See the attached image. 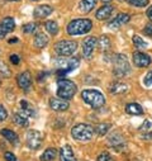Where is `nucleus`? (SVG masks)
Masks as SVG:
<instances>
[{
	"label": "nucleus",
	"instance_id": "nucleus-43",
	"mask_svg": "<svg viewBox=\"0 0 152 161\" xmlns=\"http://www.w3.org/2000/svg\"><path fill=\"white\" fill-rule=\"evenodd\" d=\"M18 42H19V39H18L17 37H15V38H10L9 41H8V43H9V45H13V43H18Z\"/></svg>",
	"mask_w": 152,
	"mask_h": 161
},
{
	"label": "nucleus",
	"instance_id": "nucleus-10",
	"mask_svg": "<svg viewBox=\"0 0 152 161\" xmlns=\"http://www.w3.org/2000/svg\"><path fill=\"white\" fill-rule=\"evenodd\" d=\"M151 57L147 53H143V52H134L133 53V64L137 66V67H147L151 65Z\"/></svg>",
	"mask_w": 152,
	"mask_h": 161
},
{
	"label": "nucleus",
	"instance_id": "nucleus-15",
	"mask_svg": "<svg viewBox=\"0 0 152 161\" xmlns=\"http://www.w3.org/2000/svg\"><path fill=\"white\" fill-rule=\"evenodd\" d=\"M113 10H114V8H113L111 5L105 4V5H103L99 10H96L95 17H96V19H98V20H105V19H108V18L111 15Z\"/></svg>",
	"mask_w": 152,
	"mask_h": 161
},
{
	"label": "nucleus",
	"instance_id": "nucleus-9",
	"mask_svg": "<svg viewBox=\"0 0 152 161\" xmlns=\"http://www.w3.org/2000/svg\"><path fill=\"white\" fill-rule=\"evenodd\" d=\"M32 81H33V79H32V75H30L29 71H23L22 74H19V75L17 76L18 86H19L22 90H24V92L29 90V88H30V85H32Z\"/></svg>",
	"mask_w": 152,
	"mask_h": 161
},
{
	"label": "nucleus",
	"instance_id": "nucleus-35",
	"mask_svg": "<svg viewBox=\"0 0 152 161\" xmlns=\"http://www.w3.org/2000/svg\"><path fill=\"white\" fill-rule=\"evenodd\" d=\"M7 118H8V112L2 104H0V123H3Z\"/></svg>",
	"mask_w": 152,
	"mask_h": 161
},
{
	"label": "nucleus",
	"instance_id": "nucleus-2",
	"mask_svg": "<svg viewBox=\"0 0 152 161\" xmlns=\"http://www.w3.org/2000/svg\"><path fill=\"white\" fill-rule=\"evenodd\" d=\"M78 86L73 81L66 79V77H60L57 80V97L65 100H70L71 98H73Z\"/></svg>",
	"mask_w": 152,
	"mask_h": 161
},
{
	"label": "nucleus",
	"instance_id": "nucleus-16",
	"mask_svg": "<svg viewBox=\"0 0 152 161\" xmlns=\"http://www.w3.org/2000/svg\"><path fill=\"white\" fill-rule=\"evenodd\" d=\"M60 161H78L73 155V151L71 148V146L66 145L61 148L60 151Z\"/></svg>",
	"mask_w": 152,
	"mask_h": 161
},
{
	"label": "nucleus",
	"instance_id": "nucleus-6",
	"mask_svg": "<svg viewBox=\"0 0 152 161\" xmlns=\"http://www.w3.org/2000/svg\"><path fill=\"white\" fill-rule=\"evenodd\" d=\"M76 50H78V42L68 41V39H62L55 45V51L61 57H68L72 56Z\"/></svg>",
	"mask_w": 152,
	"mask_h": 161
},
{
	"label": "nucleus",
	"instance_id": "nucleus-22",
	"mask_svg": "<svg viewBox=\"0 0 152 161\" xmlns=\"http://www.w3.org/2000/svg\"><path fill=\"white\" fill-rule=\"evenodd\" d=\"M126 112L131 115H141L143 114V108L137 103H129L126 105Z\"/></svg>",
	"mask_w": 152,
	"mask_h": 161
},
{
	"label": "nucleus",
	"instance_id": "nucleus-37",
	"mask_svg": "<svg viewBox=\"0 0 152 161\" xmlns=\"http://www.w3.org/2000/svg\"><path fill=\"white\" fill-rule=\"evenodd\" d=\"M4 158H5V161H18L15 155L13 152H9V151L4 152Z\"/></svg>",
	"mask_w": 152,
	"mask_h": 161
},
{
	"label": "nucleus",
	"instance_id": "nucleus-41",
	"mask_svg": "<svg viewBox=\"0 0 152 161\" xmlns=\"http://www.w3.org/2000/svg\"><path fill=\"white\" fill-rule=\"evenodd\" d=\"M142 140H152V132H147L142 135Z\"/></svg>",
	"mask_w": 152,
	"mask_h": 161
},
{
	"label": "nucleus",
	"instance_id": "nucleus-27",
	"mask_svg": "<svg viewBox=\"0 0 152 161\" xmlns=\"http://www.w3.org/2000/svg\"><path fill=\"white\" fill-rule=\"evenodd\" d=\"M45 28H46V31H47L50 34H52V36H56V34L58 33V24H57L55 20H47V22L45 23Z\"/></svg>",
	"mask_w": 152,
	"mask_h": 161
},
{
	"label": "nucleus",
	"instance_id": "nucleus-39",
	"mask_svg": "<svg viewBox=\"0 0 152 161\" xmlns=\"http://www.w3.org/2000/svg\"><path fill=\"white\" fill-rule=\"evenodd\" d=\"M9 61H10L13 65H19V64H20V57H19L18 55H10Z\"/></svg>",
	"mask_w": 152,
	"mask_h": 161
},
{
	"label": "nucleus",
	"instance_id": "nucleus-24",
	"mask_svg": "<svg viewBox=\"0 0 152 161\" xmlns=\"http://www.w3.org/2000/svg\"><path fill=\"white\" fill-rule=\"evenodd\" d=\"M20 107H22V112L28 117H34L35 115V110L34 108L27 102V100H20Z\"/></svg>",
	"mask_w": 152,
	"mask_h": 161
},
{
	"label": "nucleus",
	"instance_id": "nucleus-13",
	"mask_svg": "<svg viewBox=\"0 0 152 161\" xmlns=\"http://www.w3.org/2000/svg\"><path fill=\"white\" fill-rule=\"evenodd\" d=\"M53 13V8L50 5H38L34 12H33V17L37 19H43L47 18L48 15H51Z\"/></svg>",
	"mask_w": 152,
	"mask_h": 161
},
{
	"label": "nucleus",
	"instance_id": "nucleus-8",
	"mask_svg": "<svg viewBox=\"0 0 152 161\" xmlns=\"http://www.w3.org/2000/svg\"><path fill=\"white\" fill-rule=\"evenodd\" d=\"M98 46V38L96 37H88L83 42V55L85 58L90 60L94 55V51Z\"/></svg>",
	"mask_w": 152,
	"mask_h": 161
},
{
	"label": "nucleus",
	"instance_id": "nucleus-17",
	"mask_svg": "<svg viewBox=\"0 0 152 161\" xmlns=\"http://www.w3.org/2000/svg\"><path fill=\"white\" fill-rule=\"evenodd\" d=\"M0 135H2L8 142H10L12 145H18V142H19L18 135L14 131L9 130V128H3L2 131H0Z\"/></svg>",
	"mask_w": 152,
	"mask_h": 161
},
{
	"label": "nucleus",
	"instance_id": "nucleus-44",
	"mask_svg": "<svg viewBox=\"0 0 152 161\" xmlns=\"http://www.w3.org/2000/svg\"><path fill=\"white\" fill-rule=\"evenodd\" d=\"M101 2H103L104 4H109V3L111 2V0H101Z\"/></svg>",
	"mask_w": 152,
	"mask_h": 161
},
{
	"label": "nucleus",
	"instance_id": "nucleus-47",
	"mask_svg": "<svg viewBox=\"0 0 152 161\" xmlns=\"http://www.w3.org/2000/svg\"><path fill=\"white\" fill-rule=\"evenodd\" d=\"M33 2H35V0H33Z\"/></svg>",
	"mask_w": 152,
	"mask_h": 161
},
{
	"label": "nucleus",
	"instance_id": "nucleus-31",
	"mask_svg": "<svg viewBox=\"0 0 152 161\" xmlns=\"http://www.w3.org/2000/svg\"><path fill=\"white\" fill-rule=\"evenodd\" d=\"M38 28V25H37V23H27V24H24L23 27H22V29H23V32L24 33H27V34H29V33H33L35 29Z\"/></svg>",
	"mask_w": 152,
	"mask_h": 161
},
{
	"label": "nucleus",
	"instance_id": "nucleus-45",
	"mask_svg": "<svg viewBox=\"0 0 152 161\" xmlns=\"http://www.w3.org/2000/svg\"><path fill=\"white\" fill-rule=\"evenodd\" d=\"M7 2H19V0H7Z\"/></svg>",
	"mask_w": 152,
	"mask_h": 161
},
{
	"label": "nucleus",
	"instance_id": "nucleus-11",
	"mask_svg": "<svg viewBox=\"0 0 152 161\" xmlns=\"http://www.w3.org/2000/svg\"><path fill=\"white\" fill-rule=\"evenodd\" d=\"M129 19H131L129 14L119 13V14H117V17L114 18L113 20H110V22L108 23V27H109L110 29H117V28H119V27L127 24V23L129 22Z\"/></svg>",
	"mask_w": 152,
	"mask_h": 161
},
{
	"label": "nucleus",
	"instance_id": "nucleus-25",
	"mask_svg": "<svg viewBox=\"0 0 152 161\" xmlns=\"http://www.w3.org/2000/svg\"><path fill=\"white\" fill-rule=\"evenodd\" d=\"M98 47L100 48L101 52H105L110 48V41L106 36H101L99 39H98Z\"/></svg>",
	"mask_w": 152,
	"mask_h": 161
},
{
	"label": "nucleus",
	"instance_id": "nucleus-38",
	"mask_svg": "<svg viewBox=\"0 0 152 161\" xmlns=\"http://www.w3.org/2000/svg\"><path fill=\"white\" fill-rule=\"evenodd\" d=\"M151 126H152V123H151V120H144V122L142 123V126H139V131H147V130H149L151 128Z\"/></svg>",
	"mask_w": 152,
	"mask_h": 161
},
{
	"label": "nucleus",
	"instance_id": "nucleus-29",
	"mask_svg": "<svg viewBox=\"0 0 152 161\" xmlns=\"http://www.w3.org/2000/svg\"><path fill=\"white\" fill-rule=\"evenodd\" d=\"M2 23L9 29V32H13L14 28H15V20H14L12 17H7V18H4V19L2 20Z\"/></svg>",
	"mask_w": 152,
	"mask_h": 161
},
{
	"label": "nucleus",
	"instance_id": "nucleus-46",
	"mask_svg": "<svg viewBox=\"0 0 152 161\" xmlns=\"http://www.w3.org/2000/svg\"><path fill=\"white\" fill-rule=\"evenodd\" d=\"M0 84H2V81H0Z\"/></svg>",
	"mask_w": 152,
	"mask_h": 161
},
{
	"label": "nucleus",
	"instance_id": "nucleus-36",
	"mask_svg": "<svg viewBox=\"0 0 152 161\" xmlns=\"http://www.w3.org/2000/svg\"><path fill=\"white\" fill-rule=\"evenodd\" d=\"M8 33H10V32H9V29H8V28H7L2 22H0V39L5 38Z\"/></svg>",
	"mask_w": 152,
	"mask_h": 161
},
{
	"label": "nucleus",
	"instance_id": "nucleus-26",
	"mask_svg": "<svg viewBox=\"0 0 152 161\" xmlns=\"http://www.w3.org/2000/svg\"><path fill=\"white\" fill-rule=\"evenodd\" d=\"M110 127L111 126L109 123H98L95 126V128H94V133H96L99 136H104V135L108 133V131L110 130Z\"/></svg>",
	"mask_w": 152,
	"mask_h": 161
},
{
	"label": "nucleus",
	"instance_id": "nucleus-7",
	"mask_svg": "<svg viewBox=\"0 0 152 161\" xmlns=\"http://www.w3.org/2000/svg\"><path fill=\"white\" fill-rule=\"evenodd\" d=\"M42 145V133L40 131L30 130L27 133V146L32 150H38Z\"/></svg>",
	"mask_w": 152,
	"mask_h": 161
},
{
	"label": "nucleus",
	"instance_id": "nucleus-4",
	"mask_svg": "<svg viewBox=\"0 0 152 161\" xmlns=\"http://www.w3.org/2000/svg\"><path fill=\"white\" fill-rule=\"evenodd\" d=\"M131 66L128 62V58L123 53H118L113 58V74L117 77H124L129 74Z\"/></svg>",
	"mask_w": 152,
	"mask_h": 161
},
{
	"label": "nucleus",
	"instance_id": "nucleus-5",
	"mask_svg": "<svg viewBox=\"0 0 152 161\" xmlns=\"http://www.w3.org/2000/svg\"><path fill=\"white\" fill-rule=\"evenodd\" d=\"M71 136L76 141L86 142V141H90L93 138V136H94V128L90 125L79 123V125H76V126L72 127Z\"/></svg>",
	"mask_w": 152,
	"mask_h": 161
},
{
	"label": "nucleus",
	"instance_id": "nucleus-32",
	"mask_svg": "<svg viewBox=\"0 0 152 161\" xmlns=\"http://www.w3.org/2000/svg\"><path fill=\"white\" fill-rule=\"evenodd\" d=\"M132 39H133V45H134L137 48H143V47L147 46V42H144L139 36H133Z\"/></svg>",
	"mask_w": 152,
	"mask_h": 161
},
{
	"label": "nucleus",
	"instance_id": "nucleus-1",
	"mask_svg": "<svg viewBox=\"0 0 152 161\" xmlns=\"http://www.w3.org/2000/svg\"><path fill=\"white\" fill-rule=\"evenodd\" d=\"M91 28H93V22L90 19H86V18L73 19L67 25V33L70 36H81V34L89 33Z\"/></svg>",
	"mask_w": 152,
	"mask_h": 161
},
{
	"label": "nucleus",
	"instance_id": "nucleus-19",
	"mask_svg": "<svg viewBox=\"0 0 152 161\" xmlns=\"http://www.w3.org/2000/svg\"><path fill=\"white\" fill-rule=\"evenodd\" d=\"M128 90H129V86L123 84V83H119V81H114L110 85V93L111 94H124Z\"/></svg>",
	"mask_w": 152,
	"mask_h": 161
},
{
	"label": "nucleus",
	"instance_id": "nucleus-14",
	"mask_svg": "<svg viewBox=\"0 0 152 161\" xmlns=\"http://www.w3.org/2000/svg\"><path fill=\"white\" fill-rule=\"evenodd\" d=\"M108 140H109V145H110L113 148H116V150H121V148L124 147V145H126L124 138H123L118 132L110 135Z\"/></svg>",
	"mask_w": 152,
	"mask_h": 161
},
{
	"label": "nucleus",
	"instance_id": "nucleus-23",
	"mask_svg": "<svg viewBox=\"0 0 152 161\" xmlns=\"http://www.w3.org/2000/svg\"><path fill=\"white\" fill-rule=\"evenodd\" d=\"M57 150L56 148H53V147H51V148H47L42 155H41V161H53L55 158H56V156H57Z\"/></svg>",
	"mask_w": 152,
	"mask_h": 161
},
{
	"label": "nucleus",
	"instance_id": "nucleus-18",
	"mask_svg": "<svg viewBox=\"0 0 152 161\" xmlns=\"http://www.w3.org/2000/svg\"><path fill=\"white\" fill-rule=\"evenodd\" d=\"M13 122H14L15 125H18L19 127H28V126H29L28 117H27L23 112L14 113V115H13Z\"/></svg>",
	"mask_w": 152,
	"mask_h": 161
},
{
	"label": "nucleus",
	"instance_id": "nucleus-20",
	"mask_svg": "<svg viewBox=\"0 0 152 161\" xmlns=\"http://www.w3.org/2000/svg\"><path fill=\"white\" fill-rule=\"evenodd\" d=\"M47 43H48V37L45 33L40 32L34 36V46L37 48H43L47 46Z\"/></svg>",
	"mask_w": 152,
	"mask_h": 161
},
{
	"label": "nucleus",
	"instance_id": "nucleus-34",
	"mask_svg": "<svg viewBox=\"0 0 152 161\" xmlns=\"http://www.w3.org/2000/svg\"><path fill=\"white\" fill-rule=\"evenodd\" d=\"M143 84H144V86H151V85H152V70L148 71L147 75L144 76V79H143Z\"/></svg>",
	"mask_w": 152,
	"mask_h": 161
},
{
	"label": "nucleus",
	"instance_id": "nucleus-40",
	"mask_svg": "<svg viewBox=\"0 0 152 161\" xmlns=\"http://www.w3.org/2000/svg\"><path fill=\"white\" fill-rule=\"evenodd\" d=\"M143 32H144V34H147L148 37H152V24H147V25L144 27Z\"/></svg>",
	"mask_w": 152,
	"mask_h": 161
},
{
	"label": "nucleus",
	"instance_id": "nucleus-33",
	"mask_svg": "<svg viewBox=\"0 0 152 161\" xmlns=\"http://www.w3.org/2000/svg\"><path fill=\"white\" fill-rule=\"evenodd\" d=\"M98 161H114V158L108 153V152H101L98 156Z\"/></svg>",
	"mask_w": 152,
	"mask_h": 161
},
{
	"label": "nucleus",
	"instance_id": "nucleus-30",
	"mask_svg": "<svg viewBox=\"0 0 152 161\" xmlns=\"http://www.w3.org/2000/svg\"><path fill=\"white\" fill-rule=\"evenodd\" d=\"M128 3L133 7H137V8H144L148 5L149 0H128Z\"/></svg>",
	"mask_w": 152,
	"mask_h": 161
},
{
	"label": "nucleus",
	"instance_id": "nucleus-12",
	"mask_svg": "<svg viewBox=\"0 0 152 161\" xmlns=\"http://www.w3.org/2000/svg\"><path fill=\"white\" fill-rule=\"evenodd\" d=\"M50 107L51 109L56 110V112H65L70 108V104L67 100L61 99V98H51L50 99Z\"/></svg>",
	"mask_w": 152,
	"mask_h": 161
},
{
	"label": "nucleus",
	"instance_id": "nucleus-21",
	"mask_svg": "<svg viewBox=\"0 0 152 161\" xmlns=\"http://www.w3.org/2000/svg\"><path fill=\"white\" fill-rule=\"evenodd\" d=\"M96 5V0H81L79 4V10L83 13H89L91 12Z\"/></svg>",
	"mask_w": 152,
	"mask_h": 161
},
{
	"label": "nucleus",
	"instance_id": "nucleus-3",
	"mask_svg": "<svg viewBox=\"0 0 152 161\" xmlns=\"http://www.w3.org/2000/svg\"><path fill=\"white\" fill-rule=\"evenodd\" d=\"M81 97L84 99V102L90 105L93 109H99L105 104V98L104 95L95 89H85L81 93Z\"/></svg>",
	"mask_w": 152,
	"mask_h": 161
},
{
	"label": "nucleus",
	"instance_id": "nucleus-42",
	"mask_svg": "<svg viewBox=\"0 0 152 161\" xmlns=\"http://www.w3.org/2000/svg\"><path fill=\"white\" fill-rule=\"evenodd\" d=\"M147 17H148V19H149V20H152V5L147 9Z\"/></svg>",
	"mask_w": 152,
	"mask_h": 161
},
{
	"label": "nucleus",
	"instance_id": "nucleus-28",
	"mask_svg": "<svg viewBox=\"0 0 152 161\" xmlns=\"http://www.w3.org/2000/svg\"><path fill=\"white\" fill-rule=\"evenodd\" d=\"M0 75L4 76V77H10V76H12L10 69H9L8 65H7L4 61H2V60H0Z\"/></svg>",
	"mask_w": 152,
	"mask_h": 161
}]
</instances>
